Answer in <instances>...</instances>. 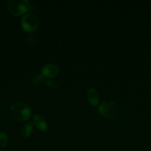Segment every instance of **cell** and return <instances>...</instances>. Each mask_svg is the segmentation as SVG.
<instances>
[{"label":"cell","instance_id":"cell-1","mask_svg":"<svg viewBox=\"0 0 151 151\" xmlns=\"http://www.w3.org/2000/svg\"><path fill=\"white\" fill-rule=\"evenodd\" d=\"M10 114L16 120L25 121L29 119L30 116L31 110L26 103L17 102L10 107Z\"/></svg>","mask_w":151,"mask_h":151},{"label":"cell","instance_id":"cell-2","mask_svg":"<svg viewBox=\"0 0 151 151\" xmlns=\"http://www.w3.org/2000/svg\"><path fill=\"white\" fill-rule=\"evenodd\" d=\"M7 4L9 11L16 16L24 14L33 8L30 2L27 0H9Z\"/></svg>","mask_w":151,"mask_h":151},{"label":"cell","instance_id":"cell-3","mask_svg":"<svg viewBox=\"0 0 151 151\" xmlns=\"http://www.w3.org/2000/svg\"><path fill=\"white\" fill-rule=\"evenodd\" d=\"M99 112L107 119H114L118 114V107L114 102L107 100L99 106Z\"/></svg>","mask_w":151,"mask_h":151},{"label":"cell","instance_id":"cell-4","mask_svg":"<svg viewBox=\"0 0 151 151\" xmlns=\"http://www.w3.org/2000/svg\"><path fill=\"white\" fill-rule=\"evenodd\" d=\"M38 25H39L38 19L36 15L33 13H28L21 19V26L26 32H33L38 28Z\"/></svg>","mask_w":151,"mask_h":151},{"label":"cell","instance_id":"cell-5","mask_svg":"<svg viewBox=\"0 0 151 151\" xmlns=\"http://www.w3.org/2000/svg\"><path fill=\"white\" fill-rule=\"evenodd\" d=\"M59 69L58 66L53 63H49L44 66L41 69V75L44 78H54L59 74Z\"/></svg>","mask_w":151,"mask_h":151},{"label":"cell","instance_id":"cell-6","mask_svg":"<svg viewBox=\"0 0 151 151\" xmlns=\"http://www.w3.org/2000/svg\"><path fill=\"white\" fill-rule=\"evenodd\" d=\"M87 100L91 106H98L99 102V95L97 90L94 88H90L87 91Z\"/></svg>","mask_w":151,"mask_h":151},{"label":"cell","instance_id":"cell-7","mask_svg":"<svg viewBox=\"0 0 151 151\" xmlns=\"http://www.w3.org/2000/svg\"><path fill=\"white\" fill-rule=\"evenodd\" d=\"M33 118L34 125H36V127L38 130L43 131V132H45V131H47V128H48L47 123L42 116L38 114H34Z\"/></svg>","mask_w":151,"mask_h":151},{"label":"cell","instance_id":"cell-8","mask_svg":"<svg viewBox=\"0 0 151 151\" xmlns=\"http://www.w3.org/2000/svg\"><path fill=\"white\" fill-rule=\"evenodd\" d=\"M33 125L30 122H28L27 123H25L24 125V126L22 128V136L25 138L28 137L31 134L33 131Z\"/></svg>","mask_w":151,"mask_h":151},{"label":"cell","instance_id":"cell-9","mask_svg":"<svg viewBox=\"0 0 151 151\" xmlns=\"http://www.w3.org/2000/svg\"><path fill=\"white\" fill-rule=\"evenodd\" d=\"M45 80L46 79L44 78V77L41 74V75H38L33 78L32 81H31V84L33 86H37L39 83H44Z\"/></svg>","mask_w":151,"mask_h":151},{"label":"cell","instance_id":"cell-10","mask_svg":"<svg viewBox=\"0 0 151 151\" xmlns=\"http://www.w3.org/2000/svg\"><path fill=\"white\" fill-rule=\"evenodd\" d=\"M7 136L5 133H0V146L1 147H5L7 145Z\"/></svg>","mask_w":151,"mask_h":151},{"label":"cell","instance_id":"cell-11","mask_svg":"<svg viewBox=\"0 0 151 151\" xmlns=\"http://www.w3.org/2000/svg\"><path fill=\"white\" fill-rule=\"evenodd\" d=\"M44 83L45 84V85H47V86L50 87V88H58L59 87V85L57 83H56L55 81H50V80L46 79L45 81H44Z\"/></svg>","mask_w":151,"mask_h":151},{"label":"cell","instance_id":"cell-12","mask_svg":"<svg viewBox=\"0 0 151 151\" xmlns=\"http://www.w3.org/2000/svg\"><path fill=\"white\" fill-rule=\"evenodd\" d=\"M0 151H5V150H0Z\"/></svg>","mask_w":151,"mask_h":151}]
</instances>
